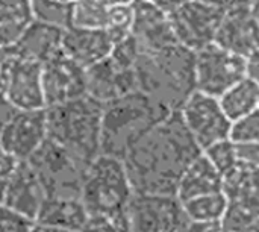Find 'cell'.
Returning <instances> with one entry per match:
<instances>
[{
    "label": "cell",
    "mask_w": 259,
    "mask_h": 232,
    "mask_svg": "<svg viewBox=\"0 0 259 232\" xmlns=\"http://www.w3.org/2000/svg\"><path fill=\"white\" fill-rule=\"evenodd\" d=\"M20 161H17L14 157H11L9 153H6L2 147H0V199L3 196V191L12 176V173L15 172L17 166Z\"/></svg>",
    "instance_id": "e575fe53"
},
{
    "label": "cell",
    "mask_w": 259,
    "mask_h": 232,
    "mask_svg": "<svg viewBox=\"0 0 259 232\" xmlns=\"http://www.w3.org/2000/svg\"><path fill=\"white\" fill-rule=\"evenodd\" d=\"M32 17L35 21L59 27L62 30L73 26V3L56 0H30Z\"/></svg>",
    "instance_id": "484cf974"
},
{
    "label": "cell",
    "mask_w": 259,
    "mask_h": 232,
    "mask_svg": "<svg viewBox=\"0 0 259 232\" xmlns=\"http://www.w3.org/2000/svg\"><path fill=\"white\" fill-rule=\"evenodd\" d=\"M202 153L179 111L149 131L123 158L135 195H176L185 169Z\"/></svg>",
    "instance_id": "6da1fadb"
},
{
    "label": "cell",
    "mask_w": 259,
    "mask_h": 232,
    "mask_svg": "<svg viewBox=\"0 0 259 232\" xmlns=\"http://www.w3.org/2000/svg\"><path fill=\"white\" fill-rule=\"evenodd\" d=\"M184 208L190 222L223 223L228 211V198L223 191L209 193L184 202Z\"/></svg>",
    "instance_id": "d4e9b609"
},
{
    "label": "cell",
    "mask_w": 259,
    "mask_h": 232,
    "mask_svg": "<svg viewBox=\"0 0 259 232\" xmlns=\"http://www.w3.org/2000/svg\"><path fill=\"white\" fill-rule=\"evenodd\" d=\"M246 78L259 84V46L246 56Z\"/></svg>",
    "instance_id": "d590c367"
},
{
    "label": "cell",
    "mask_w": 259,
    "mask_h": 232,
    "mask_svg": "<svg viewBox=\"0 0 259 232\" xmlns=\"http://www.w3.org/2000/svg\"><path fill=\"white\" fill-rule=\"evenodd\" d=\"M135 71L138 91L171 112L179 111L196 91V53L179 44L156 53H143Z\"/></svg>",
    "instance_id": "7a4b0ae2"
},
{
    "label": "cell",
    "mask_w": 259,
    "mask_h": 232,
    "mask_svg": "<svg viewBox=\"0 0 259 232\" xmlns=\"http://www.w3.org/2000/svg\"><path fill=\"white\" fill-rule=\"evenodd\" d=\"M219 191H223V176L208 161V158L200 153L182 173L176 188V196L184 204L194 198Z\"/></svg>",
    "instance_id": "7402d4cb"
},
{
    "label": "cell",
    "mask_w": 259,
    "mask_h": 232,
    "mask_svg": "<svg viewBox=\"0 0 259 232\" xmlns=\"http://www.w3.org/2000/svg\"><path fill=\"white\" fill-rule=\"evenodd\" d=\"M170 114V109L141 91L105 103L102 114V153L123 160L149 131Z\"/></svg>",
    "instance_id": "277c9868"
},
{
    "label": "cell",
    "mask_w": 259,
    "mask_h": 232,
    "mask_svg": "<svg viewBox=\"0 0 259 232\" xmlns=\"http://www.w3.org/2000/svg\"><path fill=\"white\" fill-rule=\"evenodd\" d=\"M56 2H62V3H74L76 0H56Z\"/></svg>",
    "instance_id": "f6af8a7d"
},
{
    "label": "cell",
    "mask_w": 259,
    "mask_h": 232,
    "mask_svg": "<svg viewBox=\"0 0 259 232\" xmlns=\"http://www.w3.org/2000/svg\"><path fill=\"white\" fill-rule=\"evenodd\" d=\"M46 198V190L33 167L27 161H20L3 191L0 204L36 220Z\"/></svg>",
    "instance_id": "e0dca14e"
},
{
    "label": "cell",
    "mask_w": 259,
    "mask_h": 232,
    "mask_svg": "<svg viewBox=\"0 0 259 232\" xmlns=\"http://www.w3.org/2000/svg\"><path fill=\"white\" fill-rule=\"evenodd\" d=\"M62 35V29L33 20L24 29L21 36L5 50L18 59L32 61L42 65L61 50Z\"/></svg>",
    "instance_id": "ffe728a7"
},
{
    "label": "cell",
    "mask_w": 259,
    "mask_h": 232,
    "mask_svg": "<svg viewBox=\"0 0 259 232\" xmlns=\"http://www.w3.org/2000/svg\"><path fill=\"white\" fill-rule=\"evenodd\" d=\"M135 91H138L135 68H117L109 58L87 68V96L102 105Z\"/></svg>",
    "instance_id": "ac0fdd59"
},
{
    "label": "cell",
    "mask_w": 259,
    "mask_h": 232,
    "mask_svg": "<svg viewBox=\"0 0 259 232\" xmlns=\"http://www.w3.org/2000/svg\"><path fill=\"white\" fill-rule=\"evenodd\" d=\"M223 232H228V231H225V229H223Z\"/></svg>",
    "instance_id": "bcb514c9"
},
{
    "label": "cell",
    "mask_w": 259,
    "mask_h": 232,
    "mask_svg": "<svg viewBox=\"0 0 259 232\" xmlns=\"http://www.w3.org/2000/svg\"><path fill=\"white\" fill-rule=\"evenodd\" d=\"M132 8L131 35L138 43L141 53H156L178 44L167 12L144 0H135Z\"/></svg>",
    "instance_id": "2e32d148"
},
{
    "label": "cell",
    "mask_w": 259,
    "mask_h": 232,
    "mask_svg": "<svg viewBox=\"0 0 259 232\" xmlns=\"http://www.w3.org/2000/svg\"><path fill=\"white\" fill-rule=\"evenodd\" d=\"M108 11L96 0H76L73 3V26L83 29H105Z\"/></svg>",
    "instance_id": "4316f807"
},
{
    "label": "cell",
    "mask_w": 259,
    "mask_h": 232,
    "mask_svg": "<svg viewBox=\"0 0 259 232\" xmlns=\"http://www.w3.org/2000/svg\"><path fill=\"white\" fill-rule=\"evenodd\" d=\"M80 232H132L127 213L90 214Z\"/></svg>",
    "instance_id": "f546056e"
},
{
    "label": "cell",
    "mask_w": 259,
    "mask_h": 232,
    "mask_svg": "<svg viewBox=\"0 0 259 232\" xmlns=\"http://www.w3.org/2000/svg\"><path fill=\"white\" fill-rule=\"evenodd\" d=\"M36 220L0 204V232H33Z\"/></svg>",
    "instance_id": "d6a6232c"
},
{
    "label": "cell",
    "mask_w": 259,
    "mask_h": 232,
    "mask_svg": "<svg viewBox=\"0 0 259 232\" xmlns=\"http://www.w3.org/2000/svg\"><path fill=\"white\" fill-rule=\"evenodd\" d=\"M237 163L238 167L247 170H259V144L258 143H240L237 144Z\"/></svg>",
    "instance_id": "836d02e7"
},
{
    "label": "cell",
    "mask_w": 259,
    "mask_h": 232,
    "mask_svg": "<svg viewBox=\"0 0 259 232\" xmlns=\"http://www.w3.org/2000/svg\"><path fill=\"white\" fill-rule=\"evenodd\" d=\"M114 43L103 29L71 26L64 30L61 50L82 68H90L109 58Z\"/></svg>",
    "instance_id": "d6986e66"
},
{
    "label": "cell",
    "mask_w": 259,
    "mask_h": 232,
    "mask_svg": "<svg viewBox=\"0 0 259 232\" xmlns=\"http://www.w3.org/2000/svg\"><path fill=\"white\" fill-rule=\"evenodd\" d=\"M126 213L132 232H185L190 225L176 195H134Z\"/></svg>",
    "instance_id": "52a82bcc"
},
{
    "label": "cell",
    "mask_w": 259,
    "mask_h": 232,
    "mask_svg": "<svg viewBox=\"0 0 259 232\" xmlns=\"http://www.w3.org/2000/svg\"><path fill=\"white\" fill-rule=\"evenodd\" d=\"M88 211L80 198H47L38 213L36 223L46 228L80 232Z\"/></svg>",
    "instance_id": "44dd1931"
},
{
    "label": "cell",
    "mask_w": 259,
    "mask_h": 232,
    "mask_svg": "<svg viewBox=\"0 0 259 232\" xmlns=\"http://www.w3.org/2000/svg\"><path fill=\"white\" fill-rule=\"evenodd\" d=\"M231 140L240 143H258L259 144V108L252 114L232 123Z\"/></svg>",
    "instance_id": "1f68e13d"
},
{
    "label": "cell",
    "mask_w": 259,
    "mask_h": 232,
    "mask_svg": "<svg viewBox=\"0 0 259 232\" xmlns=\"http://www.w3.org/2000/svg\"><path fill=\"white\" fill-rule=\"evenodd\" d=\"M27 163L36 172L47 198H80L85 170L56 141L47 137Z\"/></svg>",
    "instance_id": "8992f818"
},
{
    "label": "cell",
    "mask_w": 259,
    "mask_h": 232,
    "mask_svg": "<svg viewBox=\"0 0 259 232\" xmlns=\"http://www.w3.org/2000/svg\"><path fill=\"white\" fill-rule=\"evenodd\" d=\"M223 14L225 9L196 0H187L170 12L168 18L178 44L196 53L214 44Z\"/></svg>",
    "instance_id": "30bf717a"
},
{
    "label": "cell",
    "mask_w": 259,
    "mask_h": 232,
    "mask_svg": "<svg viewBox=\"0 0 259 232\" xmlns=\"http://www.w3.org/2000/svg\"><path fill=\"white\" fill-rule=\"evenodd\" d=\"M214 44L246 58L259 46V24L250 0H238L225 9Z\"/></svg>",
    "instance_id": "9a60e30c"
},
{
    "label": "cell",
    "mask_w": 259,
    "mask_h": 232,
    "mask_svg": "<svg viewBox=\"0 0 259 232\" xmlns=\"http://www.w3.org/2000/svg\"><path fill=\"white\" fill-rule=\"evenodd\" d=\"M2 52V94L5 100L20 111L46 109L42 65L18 59L6 50Z\"/></svg>",
    "instance_id": "ba28073f"
},
{
    "label": "cell",
    "mask_w": 259,
    "mask_h": 232,
    "mask_svg": "<svg viewBox=\"0 0 259 232\" xmlns=\"http://www.w3.org/2000/svg\"><path fill=\"white\" fill-rule=\"evenodd\" d=\"M258 85H259V84H258Z\"/></svg>",
    "instance_id": "7dc6e473"
},
{
    "label": "cell",
    "mask_w": 259,
    "mask_h": 232,
    "mask_svg": "<svg viewBox=\"0 0 259 232\" xmlns=\"http://www.w3.org/2000/svg\"><path fill=\"white\" fill-rule=\"evenodd\" d=\"M219 102L226 117L234 123L259 108V85L249 78L241 79L225 91Z\"/></svg>",
    "instance_id": "cb8c5ba5"
},
{
    "label": "cell",
    "mask_w": 259,
    "mask_h": 232,
    "mask_svg": "<svg viewBox=\"0 0 259 232\" xmlns=\"http://www.w3.org/2000/svg\"><path fill=\"white\" fill-rule=\"evenodd\" d=\"M223 193L228 198L223 229L244 232L247 225L259 217V170L237 167L223 178Z\"/></svg>",
    "instance_id": "7c38bea8"
},
{
    "label": "cell",
    "mask_w": 259,
    "mask_h": 232,
    "mask_svg": "<svg viewBox=\"0 0 259 232\" xmlns=\"http://www.w3.org/2000/svg\"><path fill=\"white\" fill-rule=\"evenodd\" d=\"M246 78V58L211 44L196 52V91L220 97Z\"/></svg>",
    "instance_id": "8fae6325"
},
{
    "label": "cell",
    "mask_w": 259,
    "mask_h": 232,
    "mask_svg": "<svg viewBox=\"0 0 259 232\" xmlns=\"http://www.w3.org/2000/svg\"><path fill=\"white\" fill-rule=\"evenodd\" d=\"M244 232H259V217H256L255 220H252L247 228L244 229Z\"/></svg>",
    "instance_id": "b9f144b4"
},
{
    "label": "cell",
    "mask_w": 259,
    "mask_h": 232,
    "mask_svg": "<svg viewBox=\"0 0 259 232\" xmlns=\"http://www.w3.org/2000/svg\"><path fill=\"white\" fill-rule=\"evenodd\" d=\"M33 232H70V231H62V229H53V228H46V226H41L36 223Z\"/></svg>",
    "instance_id": "ee69618b"
},
{
    "label": "cell",
    "mask_w": 259,
    "mask_h": 232,
    "mask_svg": "<svg viewBox=\"0 0 259 232\" xmlns=\"http://www.w3.org/2000/svg\"><path fill=\"white\" fill-rule=\"evenodd\" d=\"M179 114L202 152L219 141L231 138L232 122L223 112L217 97L194 91L181 106Z\"/></svg>",
    "instance_id": "9c48e42d"
},
{
    "label": "cell",
    "mask_w": 259,
    "mask_h": 232,
    "mask_svg": "<svg viewBox=\"0 0 259 232\" xmlns=\"http://www.w3.org/2000/svg\"><path fill=\"white\" fill-rule=\"evenodd\" d=\"M12 111H14V108L5 100V97L0 94V129H2V126L5 125V122L9 119V115L12 114Z\"/></svg>",
    "instance_id": "f35d334b"
},
{
    "label": "cell",
    "mask_w": 259,
    "mask_h": 232,
    "mask_svg": "<svg viewBox=\"0 0 259 232\" xmlns=\"http://www.w3.org/2000/svg\"><path fill=\"white\" fill-rule=\"evenodd\" d=\"M144 2H147V3H150V5H153V6L162 9L164 12L170 14V12H173L176 8H179L182 3H185L187 0H144Z\"/></svg>",
    "instance_id": "74e56055"
},
{
    "label": "cell",
    "mask_w": 259,
    "mask_h": 232,
    "mask_svg": "<svg viewBox=\"0 0 259 232\" xmlns=\"http://www.w3.org/2000/svg\"><path fill=\"white\" fill-rule=\"evenodd\" d=\"M132 23H134V8L132 5H124V6H115L108 11V18H106V26L103 30L108 32L111 36L112 43H118L124 40L126 36L131 35L132 30Z\"/></svg>",
    "instance_id": "f1b7e54d"
},
{
    "label": "cell",
    "mask_w": 259,
    "mask_h": 232,
    "mask_svg": "<svg viewBox=\"0 0 259 232\" xmlns=\"http://www.w3.org/2000/svg\"><path fill=\"white\" fill-rule=\"evenodd\" d=\"M250 6H252V12L259 24V0H250Z\"/></svg>",
    "instance_id": "7bdbcfd3"
},
{
    "label": "cell",
    "mask_w": 259,
    "mask_h": 232,
    "mask_svg": "<svg viewBox=\"0 0 259 232\" xmlns=\"http://www.w3.org/2000/svg\"><path fill=\"white\" fill-rule=\"evenodd\" d=\"M196 2H202V3H206V5L220 8V9H228L229 6H232L238 0H196Z\"/></svg>",
    "instance_id": "60d3db41"
},
{
    "label": "cell",
    "mask_w": 259,
    "mask_h": 232,
    "mask_svg": "<svg viewBox=\"0 0 259 232\" xmlns=\"http://www.w3.org/2000/svg\"><path fill=\"white\" fill-rule=\"evenodd\" d=\"M32 21L30 0H0V50L9 49Z\"/></svg>",
    "instance_id": "603a6c76"
},
{
    "label": "cell",
    "mask_w": 259,
    "mask_h": 232,
    "mask_svg": "<svg viewBox=\"0 0 259 232\" xmlns=\"http://www.w3.org/2000/svg\"><path fill=\"white\" fill-rule=\"evenodd\" d=\"M202 153L208 158V161L215 167V170L223 178L238 167V163H237V147H235V143L231 138L219 141V143L209 146Z\"/></svg>",
    "instance_id": "83f0119b"
},
{
    "label": "cell",
    "mask_w": 259,
    "mask_h": 232,
    "mask_svg": "<svg viewBox=\"0 0 259 232\" xmlns=\"http://www.w3.org/2000/svg\"><path fill=\"white\" fill-rule=\"evenodd\" d=\"M99 5H102L106 9L115 8V6H124V5H132L135 0H96Z\"/></svg>",
    "instance_id": "ab89813d"
},
{
    "label": "cell",
    "mask_w": 259,
    "mask_h": 232,
    "mask_svg": "<svg viewBox=\"0 0 259 232\" xmlns=\"http://www.w3.org/2000/svg\"><path fill=\"white\" fill-rule=\"evenodd\" d=\"M185 232H223V223H203L190 222Z\"/></svg>",
    "instance_id": "8d00e7d4"
},
{
    "label": "cell",
    "mask_w": 259,
    "mask_h": 232,
    "mask_svg": "<svg viewBox=\"0 0 259 232\" xmlns=\"http://www.w3.org/2000/svg\"><path fill=\"white\" fill-rule=\"evenodd\" d=\"M46 140V109H14L0 129V147L17 161H27Z\"/></svg>",
    "instance_id": "4fadbf2b"
},
{
    "label": "cell",
    "mask_w": 259,
    "mask_h": 232,
    "mask_svg": "<svg viewBox=\"0 0 259 232\" xmlns=\"http://www.w3.org/2000/svg\"><path fill=\"white\" fill-rule=\"evenodd\" d=\"M141 55L143 53L140 50L138 43L135 41V38L132 35H129L124 40L114 44L111 55H109V59L117 68L131 70V68H135Z\"/></svg>",
    "instance_id": "4dcf8cb0"
},
{
    "label": "cell",
    "mask_w": 259,
    "mask_h": 232,
    "mask_svg": "<svg viewBox=\"0 0 259 232\" xmlns=\"http://www.w3.org/2000/svg\"><path fill=\"white\" fill-rule=\"evenodd\" d=\"M134 195L126 166L120 158L102 153L83 173L80 201L88 216L124 213Z\"/></svg>",
    "instance_id": "5b68a950"
},
{
    "label": "cell",
    "mask_w": 259,
    "mask_h": 232,
    "mask_svg": "<svg viewBox=\"0 0 259 232\" xmlns=\"http://www.w3.org/2000/svg\"><path fill=\"white\" fill-rule=\"evenodd\" d=\"M46 108L87 96V70L62 50L42 64Z\"/></svg>",
    "instance_id": "5bb4252c"
},
{
    "label": "cell",
    "mask_w": 259,
    "mask_h": 232,
    "mask_svg": "<svg viewBox=\"0 0 259 232\" xmlns=\"http://www.w3.org/2000/svg\"><path fill=\"white\" fill-rule=\"evenodd\" d=\"M47 137L61 144L87 170L102 155L103 105L83 96L46 108Z\"/></svg>",
    "instance_id": "3957f363"
}]
</instances>
